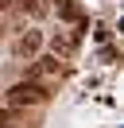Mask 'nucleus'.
Wrapping results in <instances>:
<instances>
[{"mask_svg":"<svg viewBox=\"0 0 124 128\" xmlns=\"http://www.w3.org/2000/svg\"><path fill=\"white\" fill-rule=\"evenodd\" d=\"M46 86H39V82H20V86H12L8 89V105L12 109H23V105H39V101H46Z\"/></svg>","mask_w":124,"mask_h":128,"instance_id":"f257e3e1","label":"nucleus"},{"mask_svg":"<svg viewBox=\"0 0 124 128\" xmlns=\"http://www.w3.org/2000/svg\"><path fill=\"white\" fill-rule=\"evenodd\" d=\"M43 74H58V54H43V58H35L31 78H43Z\"/></svg>","mask_w":124,"mask_h":128,"instance_id":"f03ea898","label":"nucleus"},{"mask_svg":"<svg viewBox=\"0 0 124 128\" xmlns=\"http://www.w3.org/2000/svg\"><path fill=\"white\" fill-rule=\"evenodd\" d=\"M39 43H43V39H39V31H27L20 43H16V50H20V54H35V50H39Z\"/></svg>","mask_w":124,"mask_h":128,"instance_id":"7ed1b4c3","label":"nucleus"},{"mask_svg":"<svg viewBox=\"0 0 124 128\" xmlns=\"http://www.w3.org/2000/svg\"><path fill=\"white\" fill-rule=\"evenodd\" d=\"M12 124H20V109H0V128H12Z\"/></svg>","mask_w":124,"mask_h":128,"instance_id":"20e7f679","label":"nucleus"},{"mask_svg":"<svg viewBox=\"0 0 124 128\" xmlns=\"http://www.w3.org/2000/svg\"><path fill=\"white\" fill-rule=\"evenodd\" d=\"M62 20H78V4H74V0H62Z\"/></svg>","mask_w":124,"mask_h":128,"instance_id":"39448f33","label":"nucleus"},{"mask_svg":"<svg viewBox=\"0 0 124 128\" xmlns=\"http://www.w3.org/2000/svg\"><path fill=\"white\" fill-rule=\"evenodd\" d=\"M70 47H74V39H66V35H58V39H54V54H66Z\"/></svg>","mask_w":124,"mask_h":128,"instance_id":"423d86ee","label":"nucleus"},{"mask_svg":"<svg viewBox=\"0 0 124 128\" xmlns=\"http://www.w3.org/2000/svg\"><path fill=\"white\" fill-rule=\"evenodd\" d=\"M8 4H12V0H0V8H8Z\"/></svg>","mask_w":124,"mask_h":128,"instance_id":"0eeeda50","label":"nucleus"}]
</instances>
